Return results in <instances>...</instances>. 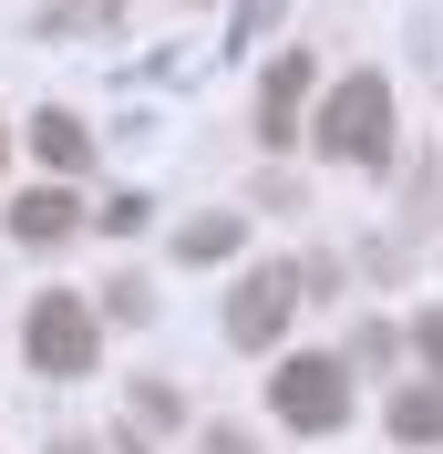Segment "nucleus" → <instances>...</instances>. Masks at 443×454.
Instances as JSON below:
<instances>
[{
	"instance_id": "7",
	"label": "nucleus",
	"mask_w": 443,
	"mask_h": 454,
	"mask_svg": "<svg viewBox=\"0 0 443 454\" xmlns=\"http://www.w3.org/2000/svg\"><path fill=\"white\" fill-rule=\"evenodd\" d=\"M31 155H42V166H52L62 186H73V176L93 166V135H83V114H42V124H31Z\"/></svg>"
},
{
	"instance_id": "8",
	"label": "nucleus",
	"mask_w": 443,
	"mask_h": 454,
	"mask_svg": "<svg viewBox=\"0 0 443 454\" xmlns=\"http://www.w3.org/2000/svg\"><path fill=\"white\" fill-rule=\"evenodd\" d=\"M237 238H248V217H186L175 227V258L206 269V258H237Z\"/></svg>"
},
{
	"instance_id": "5",
	"label": "nucleus",
	"mask_w": 443,
	"mask_h": 454,
	"mask_svg": "<svg viewBox=\"0 0 443 454\" xmlns=\"http://www.w3.org/2000/svg\"><path fill=\"white\" fill-rule=\"evenodd\" d=\"M309 83H320V62L309 52H278L268 62V83H258V145H289L309 124Z\"/></svg>"
},
{
	"instance_id": "1",
	"label": "nucleus",
	"mask_w": 443,
	"mask_h": 454,
	"mask_svg": "<svg viewBox=\"0 0 443 454\" xmlns=\"http://www.w3.org/2000/svg\"><path fill=\"white\" fill-rule=\"evenodd\" d=\"M309 145L330 155V166H382L392 155V83L382 73H340L309 114Z\"/></svg>"
},
{
	"instance_id": "15",
	"label": "nucleus",
	"mask_w": 443,
	"mask_h": 454,
	"mask_svg": "<svg viewBox=\"0 0 443 454\" xmlns=\"http://www.w3.org/2000/svg\"><path fill=\"white\" fill-rule=\"evenodd\" d=\"M52 454H93V444H52Z\"/></svg>"
},
{
	"instance_id": "2",
	"label": "nucleus",
	"mask_w": 443,
	"mask_h": 454,
	"mask_svg": "<svg viewBox=\"0 0 443 454\" xmlns=\"http://www.w3.org/2000/svg\"><path fill=\"white\" fill-rule=\"evenodd\" d=\"M21 362L42 372V382H83L93 362H104V331H93V310L73 300V289H42L21 320Z\"/></svg>"
},
{
	"instance_id": "6",
	"label": "nucleus",
	"mask_w": 443,
	"mask_h": 454,
	"mask_svg": "<svg viewBox=\"0 0 443 454\" xmlns=\"http://www.w3.org/2000/svg\"><path fill=\"white\" fill-rule=\"evenodd\" d=\"M83 217H93V207H83V197H73V186L52 176V186H31V197L11 207V238H21V248H62V238H73Z\"/></svg>"
},
{
	"instance_id": "4",
	"label": "nucleus",
	"mask_w": 443,
	"mask_h": 454,
	"mask_svg": "<svg viewBox=\"0 0 443 454\" xmlns=\"http://www.w3.org/2000/svg\"><path fill=\"white\" fill-rule=\"evenodd\" d=\"M309 300V279L289 269V258H268V269H248V279L227 289V340L237 351H278V331H289V310Z\"/></svg>"
},
{
	"instance_id": "13",
	"label": "nucleus",
	"mask_w": 443,
	"mask_h": 454,
	"mask_svg": "<svg viewBox=\"0 0 443 454\" xmlns=\"http://www.w3.org/2000/svg\"><path fill=\"white\" fill-rule=\"evenodd\" d=\"M206 454H258V434L248 424H206Z\"/></svg>"
},
{
	"instance_id": "11",
	"label": "nucleus",
	"mask_w": 443,
	"mask_h": 454,
	"mask_svg": "<svg viewBox=\"0 0 443 454\" xmlns=\"http://www.w3.org/2000/svg\"><path fill=\"white\" fill-rule=\"evenodd\" d=\"M144 217H155V197H135V186H124V197H113V207H93L83 227H104V238H135Z\"/></svg>"
},
{
	"instance_id": "3",
	"label": "nucleus",
	"mask_w": 443,
	"mask_h": 454,
	"mask_svg": "<svg viewBox=\"0 0 443 454\" xmlns=\"http://www.w3.org/2000/svg\"><path fill=\"white\" fill-rule=\"evenodd\" d=\"M268 413L289 434H340L351 424V372H340L330 351H289V362L268 372Z\"/></svg>"
},
{
	"instance_id": "12",
	"label": "nucleus",
	"mask_w": 443,
	"mask_h": 454,
	"mask_svg": "<svg viewBox=\"0 0 443 454\" xmlns=\"http://www.w3.org/2000/svg\"><path fill=\"white\" fill-rule=\"evenodd\" d=\"M268 21H278V0H248V11H237V42H227V52H248V42H258Z\"/></svg>"
},
{
	"instance_id": "10",
	"label": "nucleus",
	"mask_w": 443,
	"mask_h": 454,
	"mask_svg": "<svg viewBox=\"0 0 443 454\" xmlns=\"http://www.w3.org/2000/svg\"><path fill=\"white\" fill-rule=\"evenodd\" d=\"M392 351H402V340H392L382 320H351V362H340V372H382Z\"/></svg>"
},
{
	"instance_id": "9",
	"label": "nucleus",
	"mask_w": 443,
	"mask_h": 454,
	"mask_svg": "<svg viewBox=\"0 0 443 454\" xmlns=\"http://www.w3.org/2000/svg\"><path fill=\"white\" fill-rule=\"evenodd\" d=\"M392 434L402 444H443V382L433 393H392Z\"/></svg>"
},
{
	"instance_id": "14",
	"label": "nucleus",
	"mask_w": 443,
	"mask_h": 454,
	"mask_svg": "<svg viewBox=\"0 0 443 454\" xmlns=\"http://www.w3.org/2000/svg\"><path fill=\"white\" fill-rule=\"evenodd\" d=\"M413 351H423V362L443 372V310H423V320H413Z\"/></svg>"
},
{
	"instance_id": "16",
	"label": "nucleus",
	"mask_w": 443,
	"mask_h": 454,
	"mask_svg": "<svg viewBox=\"0 0 443 454\" xmlns=\"http://www.w3.org/2000/svg\"><path fill=\"white\" fill-rule=\"evenodd\" d=\"M0 155H11V124H0Z\"/></svg>"
}]
</instances>
